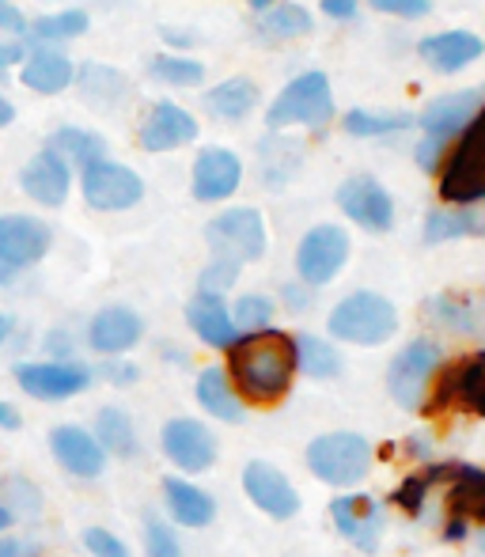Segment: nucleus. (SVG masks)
<instances>
[{"label": "nucleus", "instance_id": "nucleus-1", "mask_svg": "<svg viewBox=\"0 0 485 557\" xmlns=\"http://www.w3.org/2000/svg\"><path fill=\"white\" fill-rule=\"evenodd\" d=\"M224 372H228L242 406H277L293 391V380L300 375L296 337L273 331V326L258 334H239V342L228 349V368Z\"/></svg>", "mask_w": 485, "mask_h": 557}, {"label": "nucleus", "instance_id": "nucleus-2", "mask_svg": "<svg viewBox=\"0 0 485 557\" xmlns=\"http://www.w3.org/2000/svg\"><path fill=\"white\" fill-rule=\"evenodd\" d=\"M326 331H331L334 342L380 349L398 331V308L383 293L361 288V293H349L346 300L334 304L331 319H326Z\"/></svg>", "mask_w": 485, "mask_h": 557}, {"label": "nucleus", "instance_id": "nucleus-3", "mask_svg": "<svg viewBox=\"0 0 485 557\" xmlns=\"http://www.w3.org/2000/svg\"><path fill=\"white\" fill-rule=\"evenodd\" d=\"M444 368V345L436 337H413L387 364V395L406 413H425L433 383Z\"/></svg>", "mask_w": 485, "mask_h": 557}, {"label": "nucleus", "instance_id": "nucleus-4", "mask_svg": "<svg viewBox=\"0 0 485 557\" xmlns=\"http://www.w3.org/2000/svg\"><path fill=\"white\" fill-rule=\"evenodd\" d=\"M303 462H308L311 474L323 485H331V490H353V485H361L368 478L375 455L364 433L341 429V433L315 436V441L308 444V451H303Z\"/></svg>", "mask_w": 485, "mask_h": 557}, {"label": "nucleus", "instance_id": "nucleus-5", "mask_svg": "<svg viewBox=\"0 0 485 557\" xmlns=\"http://www.w3.org/2000/svg\"><path fill=\"white\" fill-rule=\"evenodd\" d=\"M444 206H478L485 201V107L456 137L440 168Z\"/></svg>", "mask_w": 485, "mask_h": 557}, {"label": "nucleus", "instance_id": "nucleus-6", "mask_svg": "<svg viewBox=\"0 0 485 557\" xmlns=\"http://www.w3.org/2000/svg\"><path fill=\"white\" fill-rule=\"evenodd\" d=\"M334 122V91H331V76L311 69L300 73L296 81L285 84L277 99H273L265 125L273 133L281 129H323Z\"/></svg>", "mask_w": 485, "mask_h": 557}, {"label": "nucleus", "instance_id": "nucleus-7", "mask_svg": "<svg viewBox=\"0 0 485 557\" xmlns=\"http://www.w3.org/2000/svg\"><path fill=\"white\" fill-rule=\"evenodd\" d=\"M12 375L23 395L38 398V403H69L96 383V368L80 364V360H20Z\"/></svg>", "mask_w": 485, "mask_h": 557}, {"label": "nucleus", "instance_id": "nucleus-8", "mask_svg": "<svg viewBox=\"0 0 485 557\" xmlns=\"http://www.w3.org/2000/svg\"><path fill=\"white\" fill-rule=\"evenodd\" d=\"M206 243L213 247V258H232V262H258L265 255V243H270V232H265V221L258 209L250 206H236L224 209L221 216L206 224Z\"/></svg>", "mask_w": 485, "mask_h": 557}, {"label": "nucleus", "instance_id": "nucleus-9", "mask_svg": "<svg viewBox=\"0 0 485 557\" xmlns=\"http://www.w3.org/2000/svg\"><path fill=\"white\" fill-rule=\"evenodd\" d=\"M349 232L341 224H315L296 247V281L308 288H323L346 270L349 262Z\"/></svg>", "mask_w": 485, "mask_h": 557}, {"label": "nucleus", "instance_id": "nucleus-10", "mask_svg": "<svg viewBox=\"0 0 485 557\" xmlns=\"http://www.w3.org/2000/svg\"><path fill=\"white\" fill-rule=\"evenodd\" d=\"M80 194L96 213H125L145 198V178L114 160H96L80 168Z\"/></svg>", "mask_w": 485, "mask_h": 557}, {"label": "nucleus", "instance_id": "nucleus-11", "mask_svg": "<svg viewBox=\"0 0 485 557\" xmlns=\"http://www.w3.org/2000/svg\"><path fill=\"white\" fill-rule=\"evenodd\" d=\"M444 406L485 418V352H471V357L456 360L451 368H440L433 395L425 403V413H436Z\"/></svg>", "mask_w": 485, "mask_h": 557}, {"label": "nucleus", "instance_id": "nucleus-12", "mask_svg": "<svg viewBox=\"0 0 485 557\" xmlns=\"http://www.w3.org/2000/svg\"><path fill=\"white\" fill-rule=\"evenodd\" d=\"M160 447L167 455V462H175L186 474H206L209 467L221 455V444H216V433L198 418H171L160 433Z\"/></svg>", "mask_w": 485, "mask_h": 557}, {"label": "nucleus", "instance_id": "nucleus-13", "mask_svg": "<svg viewBox=\"0 0 485 557\" xmlns=\"http://www.w3.org/2000/svg\"><path fill=\"white\" fill-rule=\"evenodd\" d=\"M338 209L372 235H387L395 227V198L375 175H349L338 186Z\"/></svg>", "mask_w": 485, "mask_h": 557}, {"label": "nucleus", "instance_id": "nucleus-14", "mask_svg": "<svg viewBox=\"0 0 485 557\" xmlns=\"http://www.w3.org/2000/svg\"><path fill=\"white\" fill-rule=\"evenodd\" d=\"M242 493H247L250 505L262 516H270V520L285 523V520H296V512H300V493H296V485L288 482L285 470H277L265 459H250L247 467H242Z\"/></svg>", "mask_w": 485, "mask_h": 557}, {"label": "nucleus", "instance_id": "nucleus-15", "mask_svg": "<svg viewBox=\"0 0 485 557\" xmlns=\"http://www.w3.org/2000/svg\"><path fill=\"white\" fill-rule=\"evenodd\" d=\"M331 520L338 528V535L346 539L349 546H357L361 554H375L383 539V508L375 497L368 493H341V497L331 500Z\"/></svg>", "mask_w": 485, "mask_h": 557}, {"label": "nucleus", "instance_id": "nucleus-16", "mask_svg": "<svg viewBox=\"0 0 485 557\" xmlns=\"http://www.w3.org/2000/svg\"><path fill=\"white\" fill-rule=\"evenodd\" d=\"M198 133H201L198 117L183 111L178 103H171V99H160V103H152L145 122H140L137 145L145 152H175L183 145H194Z\"/></svg>", "mask_w": 485, "mask_h": 557}, {"label": "nucleus", "instance_id": "nucleus-17", "mask_svg": "<svg viewBox=\"0 0 485 557\" xmlns=\"http://www.w3.org/2000/svg\"><path fill=\"white\" fill-rule=\"evenodd\" d=\"M242 183V160L232 148H201L198 160L190 171V190L198 201L216 206V201H228Z\"/></svg>", "mask_w": 485, "mask_h": 557}, {"label": "nucleus", "instance_id": "nucleus-18", "mask_svg": "<svg viewBox=\"0 0 485 557\" xmlns=\"http://www.w3.org/2000/svg\"><path fill=\"white\" fill-rule=\"evenodd\" d=\"M53 247V232L38 216L23 213H4L0 216V262L23 270V265H35L46 258V250Z\"/></svg>", "mask_w": 485, "mask_h": 557}, {"label": "nucleus", "instance_id": "nucleus-19", "mask_svg": "<svg viewBox=\"0 0 485 557\" xmlns=\"http://www.w3.org/2000/svg\"><path fill=\"white\" fill-rule=\"evenodd\" d=\"M485 107L482 91H448V96H436L425 103V111H421L418 125L425 129V137L440 140V145H448L451 137H459V133L467 129V125L478 117V111Z\"/></svg>", "mask_w": 485, "mask_h": 557}, {"label": "nucleus", "instance_id": "nucleus-20", "mask_svg": "<svg viewBox=\"0 0 485 557\" xmlns=\"http://www.w3.org/2000/svg\"><path fill=\"white\" fill-rule=\"evenodd\" d=\"M140 337H145V319H140L133 308H125V304L96 311L88 323V345L107 360L137 349Z\"/></svg>", "mask_w": 485, "mask_h": 557}, {"label": "nucleus", "instance_id": "nucleus-21", "mask_svg": "<svg viewBox=\"0 0 485 557\" xmlns=\"http://www.w3.org/2000/svg\"><path fill=\"white\" fill-rule=\"evenodd\" d=\"M50 451L73 478H88L91 482V478H103V470H107V451L99 447L96 436L80 425H53Z\"/></svg>", "mask_w": 485, "mask_h": 557}, {"label": "nucleus", "instance_id": "nucleus-22", "mask_svg": "<svg viewBox=\"0 0 485 557\" xmlns=\"http://www.w3.org/2000/svg\"><path fill=\"white\" fill-rule=\"evenodd\" d=\"M20 190L27 194L30 201H38V206L61 209L69 190H73V171H69V163L61 160L58 152L46 148V152H38L35 160L20 171Z\"/></svg>", "mask_w": 485, "mask_h": 557}, {"label": "nucleus", "instance_id": "nucleus-23", "mask_svg": "<svg viewBox=\"0 0 485 557\" xmlns=\"http://www.w3.org/2000/svg\"><path fill=\"white\" fill-rule=\"evenodd\" d=\"M418 53L425 58V65L440 76H456L463 69H471L474 61L485 53V42L474 30H440L418 42Z\"/></svg>", "mask_w": 485, "mask_h": 557}, {"label": "nucleus", "instance_id": "nucleus-24", "mask_svg": "<svg viewBox=\"0 0 485 557\" xmlns=\"http://www.w3.org/2000/svg\"><path fill=\"white\" fill-rule=\"evenodd\" d=\"M186 323L209 349H232L239 342L236 319H232V308L224 304V296L194 293L190 304H186Z\"/></svg>", "mask_w": 485, "mask_h": 557}, {"label": "nucleus", "instance_id": "nucleus-25", "mask_svg": "<svg viewBox=\"0 0 485 557\" xmlns=\"http://www.w3.org/2000/svg\"><path fill=\"white\" fill-rule=\"evenodd\" d=\"M163 505H167L171 520L183 523L190 531H201L216 520V500L213 493H206L201 485H194L190 478L183 474H167L163 478Z\"/></svg>", "mask_w": 485, "mask_h": 557}, {"label": "nucleus", "instance_id": "nucleus-26", "mask_svg": "<svg viewBox=\"0 0 485 557\" xmlns=\"http://www.w3.org/2000/svg\"><path fill=\"white\" fill-rule=\"evenodd\" d=\"M428 319L459 337H485V293H440L428 300Z\"/></svg>", "mask_w": 485, "mask_h": 557}, {"label": "nucleus", "instance_id": "nucleus-27", "mask_svg": "<svg viewBox=\"0 0 485 557\" xmlns=\"http://www.w3.org/2000/svg\"><path fill=\"white\" fill-rule=\"evenodd\" d=\"M20 84L38 96H61L69 84H76V65L69 53L53 50V46H38L20 65Z\"/></svg>", "mask_w": 485, "mask_h": 557}, {"label": "nucleus", "instance_id": "nucleus-28", "mask_svg": "<svg viewBox=\"0 0 485 557\" xmlns=\"http://www.w3.org/2000/svg\"><path fill=\"white\" fill-rule=\"evenodd\" d=\"M194 395H198V406L209 413L213 421H224V425H239L247 406L239 403L236 387H232L228 372L224 368H201L198 383H194Z\"/></svg>", "mask_w": 485, "mask_h": 557}, {"label": "nucleus", "instance_id": "nucleus-29", "mask_svg": "<svg viewBox=\"0 0 485 557\" xmlns=\"http://www.w3.org/2000/svg\"><path fill=\"white\" fill-rule=\"evenodd\" d=\"M474 235H485V213L474 206H440L425 216V232L421 239L428 247H440V243L451 239H474Z\"/></svg>", "mask_w": 485, "mask_h": 557}, {"label": "nucleus", "instance_id": "nucleus-30", "mask_svg": "<svg viewBox=\"0 0 485 557\" xmlns=\"http://www.w3.org/2000/svg\"><path fill=\"white\" fill-rule=\"evenodd\" d=\"M262 103V91L250 76H232V81L216 84L213 91H206V111L216 117V122L236 125L247 114H254V107Z\"/></svg>", "mask_w": 485, "mask_h": 557}, {"label": "nucleus", "instance_id": "nucleus-31", "mask_svg": "<svg viewBox=\"0 0 485 557\" xmlns=\"http://www.w3.org/2000/svg\"><path fill=\"white\" fill-rule=\"evenodd\" d=\"M76 88H80L84 103L111 111V107H119L129 96V76L103 65V61H88V65L76 69Z\"/></svg>", "mask_w": 485, "mask_h": 557}, {"label": "nucleus", "instance_id": "nucleus-32", "mask_svg": "<svg viewBox=\"0 0 485 557\" xmlns=\"http://www.w3.org/2000/svg\"><path fill=\"white\" fill-rule=\"evenodd\" d=\"M91 436H96L107 455H119V459H137L140 455L137 425H133L129 410H122V406H103L96 413V433Z\"/></svg>", "mask_w": 485, "mask_h": 557}, {"label": "nucleus", "instance_id": "nucleus-33", "mask_svg": "<svg viewBox=\"0 0 485 557\" xmlns=\"http://www.w3.org/2000/svg\"><path fill=\"white\" fill-rule=\"evenodd\" d=\"M311 12L303 4H293V0H273L265 12H258L254 30L270 42H293V38L311 35Z\"/></svg>", "mask_w": 485, "mask_h": 557}, {"label": "nucleus", "instance_id": "nucleus-34", "mask_svg": "<svg viewBox=\"0 0 485 557\" xmlns=\"http://www.w3.org/2000/svg\"><path fill=\"white\" fill-rule=\"evenodd\" d=\"M296 364L308 380H334V375H341V352L326 337L300 334L296 337Z\"/></svg>", "mask_w": 485, "mask_h": 557}, {"label": "nucleus", "instance_id": "nucleus-35", "mask_svg": "<svg viewBox=\"0 0 485 557\" xmlns=\"http://www.w3.org/2000/svg\"><path fill=\"white\" fill-rule=\"evenodd\" d=\"M50 152H58L61 160H76L80 168L96 160H107V140L91 129H80V125H65V129L50 133Z\"/></svg>", "mask_w": 485, "mask_h": 557}, {"label": "nucleus", "instance_id": "nucleus-36", "mask_svg": "<svg viewBox=\"0 0 485 557\" xmlns=\"http://www.w3.org/2000/svg\"><path fill=\"white\" fill-rule=\"evenodd\" d=\"M418 125V117L413 114H402V111H349L341 117V129L349 133V137H395V133H406Z\"/></svg>", "mask_w": 485, "mask_h": 557}, {"label": "nucleus", "instance_id": "nucleus-37", "mask_svg": "<svg viewBox=\"0 0 485 557\" xmlns=\"http://www.w3.org/2000/svg\"><path fill=\"white\" fill-rule=\"evenodd\" d=\"M300 140L293 137H265L262 140V183L281 190V186L293 178V171L300 168Z\"/></svg>", "mask_w": 485, "mask_h": 557}, {"label": "nucleus", "instance_id": "nucleus-38", "mask_svg": "<svg viewBox=\"0 0 485 557\" xmlns=\"http://www.w3.org/2000/svg\"><path fill=\"white\" fill-rule=\"evenodd\" d=\"M0 493H4V497H0V505H4L15 520H35V516H42L46 500H42V493H38V485L30 482V478H23V474L0 478Z\"/></svg>", "mask_w": 485, "mask_h": 557}, {"label": "nucleus", "instance_id": "nucleus-39", "mask_svg": "<svg viewBox=\"0 0 485 557\" xmlns=\"http://www.w3.org/2000/svg\"><path fill=\"white\" fill-rule=\"evenodd\" d=\"M152 76L160 84H171V88H198V84H206V65L194 58H186V53H160V58H152Z\"/></svg>", "mask_w": 485, "mask_h": 557}, {"label": "nucleus", "instance_id": "nucleus-40", "mask_svg": "<svg viewBox=\"0 0 485 557\" xmlns=\"http://www.w3.org/2000/svg\"><path fill=\"white\" fill-rule=\"evenodd\" d=\"M84 30H88V12H80V8H69V12L30 23V35L42 38V42H69V38H80Z\"/></svg>", "mask_w": 485, "mask_h": 557}, {"label": "nucleus", "instance_id": "nucleus-41", "mask_svg": "<svg viewBox=\"0 0 485 557\" xmlns=\"http://www.w3.org/2000/svg\"><path fill=\"white\" fill-rule=\"evenodd\" d=\"M232 319H236L239 334H258L270 331L273 323V300L262 293H242L236 304H232Z\"/></svg>", "mask_w": 485, "mask_h": 557}, {"label": "nucleus", "instance_id": "nucleus-42", "mask_svg": "<svg viewBox=\"0 0 485 557\" xmlns=\"http://www.w3.org/2000/svg\"><path fill=\"white\" fill-rule=\"evenodd\" d=\"M145 554L148 557H183V543H178L175 528L163 523L160 516H145Z\"/></svg>", "mask_w": 485, "mask_h": 557}, {"label": "nucleus", "instance_id": "nucleus-43", "mask_svg": "<svg viewBox=\"0 0 485 557\" xmlns=\"http://www.w3.org/2000/svg\"><path fill=\"white\" fill-rule=\"evenodd\" d=\"M239 262H232V258H213V262L201 270L198 277V293H209V296H224L232 285L239 281Z\"/></svg>", "mask_w": 485, "mask_h": 557}, {"label": "nucleus", "instance_id": "nucleus-44", "mask_svg": "<svg viewBox=\"0 0 485 557\" xmlns=\"http://www.w3.org/2000/svg\"><path fill=\"white\" fill-rule=\"evenodd\" d=\"M80 539H84V546H88L91 557H133L129 546H125L122 539L107 528H84Z\"/></svg>", "mask_w": 485, "mask_h": 557}, {"label": "nucleus", "instance_id": "nucleus-45", "mask_svg": "<svg viewBox=\"0 0 485 557\" xmlns=\"http://www.w3.org/2000/svg\"><path fill=\"white\" fill-rule=\"evenodd\" d=\"M96 380H107V383H114V387H133V383L140 380V368L122 357H111L96 368Z\"/></svg>", "mask_w": 485, "mask_h": 557}, {"label": "nucleus", "instance_id": "nucleus-46", "mask_svg": "<svg viewBox=\"0 0 485 557\" xmlns=\"http://www.w3.org/2000/svg\"><path fill=\"white\" fill-rule=\"evenodd\" d=\"M368 4L383 15H398V20H421L433 12V0H368Z\"/></svg>", "mask_w": 485, "mask_h": 557}, {"label": "nucleus", "instance_id": "nucleus-47", "mask_svg": "<svg viewBox=\"0 0 485 557\" xmlns=\"http://www.w3.org/2000/svg\"><path fill=\"white\" fill-rule=\"evenodd\" d=\"M444 156H448V145H440V140L425 137V140L418 145V152H413V160H418V168L425 171V175H440Z\"/></svg>", "mask_w": 485, "mask_h": 557}, {"label": "nucleus", "instance_id": "nucleus-48", "mask_svg": "<svg viewBox=\"0 0 485 557\" xmlns=\"http://www.w3.org/2000/svg\"><path fill=\"white\" fill-rule=\"evenodd\" d=\"M281 300H285V308L293 315H300V311H308L315 304V288H308L303 281H288V285H281Z\"/></svg>", "mask_w": 485, "mask_h": 557}, {"label": "nucleus", "instance_id": "nucleus-49", "mask_svg": "<svg viewBox=\"0 0 485 557\" xmlns=\"http://www.w3.org/2000/svg\"><path fill=\"white\" fill-rule=\"evenodd\" d=\"M0 30H4V35H23V30H30L27 15H23L12 0H0Z\"/></svg>", "mask_w": 485, "mask_h": 557}, {"label": "nucleus", "instance_id": "nucleus-50", "mask_svg": "<svg viewBox=\"0 0 485 557\" xmlns=\"http://www.w3.org/2000/svg\"><path fill=\"white\" fill-rule=\"evenodd\" d=\"M38 543L30 539H15V535H0V557H35Z\"/></svg>", "mask_w": 485, "mask_h": 557}, {"label": "nucleus", "instance_id": "nucleus-51", "mask_svg": "<svg viewBox=\"0 0 485 557\" xmlns=\"http://www.w3.org/2000/svg\"><path fill=\"white\" fill-rule=\"evenodd\" d=\"M323 12L331 20H353L361 12V0H323Z\"/></svg>", "mask_w": 485, "mask_h": 557}, {"label": "nucleus", "instance_id": "nucleus-52", "mask_svg": "<svg viewBox=\"0 0 485 557\" xmlns=\"http://www.w3.org/2000/svg\"><path fill=\"white\" fill-rule=\"evenodd\" d=\"M23 61H27V50H23L20 42H0V73L23 65Z\"/></svg>", "mask_w": 485, "mask_h": 557}, {"label": "nucleus", "instance_id": "nucleus-53", "mask_svg": "<svg viewBox=\"0 0 485 557\" xmlns=\"http://www.w3.org/2000/svg\"><path fill=\"white\" fill-rule=\"evenodd\" d=\"M20 425H23L20 410H15L12 403H4V398H0V433H20Z\"/></svg>", "mask_w": 485, "mask_h": 557}, {"label": "nucleus", "instance_id": "nucleus-54", "mask_svg": "<svg viewBox=\"0 0 485 557\" xmlns=\"http://www.w3.org/2000/svg\"><path fill=\"white\" fill-rule=\"evenodd\" d=\"M163 38H167L171 46H183V50L198 42V35H186V30H171V27H163Z\"/></svg>", "mask_w": 485, "mask_h": 557}, {"label": "nucleus", "instance_id": "nucleus-55", "mask_svg": "<svg viewBox=\"0 0 485 557\" xmlns=\"http://www.w3.org/2000/svg\"><path fill=\"white\" fill-rule=\"evenodd\" d=\"M15 331V315H8V311H0V349L8 345V337Z\"/></svg>", "mask_w": 485, "mask_h": 557}, {"label": "nucleus", "instance_id": "nucleus-56", "mask_svg": "<svg viewBox=\"0 0 485 557\" xmlns=\"http://www.w3.org/2000/svg\"><path fill=\"white\" fill-rule=\"evenodd\" d=\"M12 122H15V107L0 96V129H4V125H12Z\"/></svg>", "mask_w": 485, "mask_h": 557}, {"label": "nucleus", "instance_id": "nucleus-57", "mask_svg": "<svg viewBox=\"0 0 485 557\" xmlns=\"http://www.w3.org/2000/svg\"><path fill=\"white\" fill-rule=\"evenodd\" d=\"M12 528H15V516L8 512L4 505H0V535H8V531H12Z\"/></svg>", "mask_w": 485, "mask_h": 557}, {"label": "nucleus", "instance_id": "nucleus-58", "mask_svg": "<svg viewBox=\"0 0 485 557\" xmlns=\"http://www.w3.org/2000/svg\"><path fill=\"white\" fill-rule=\"evenodd\" d=\"M15 273H20V270H12V265H4V262H0V288H4V285H12V281H15Z\"/></svg>", "mask_w": 485, "mask_h": 557}, {"label": "nucleus", "instance_id": "nucleus-59", "mask_svg": "<svg viewBox=\"0 0 485 557\" xmlns=\"http://www.w3.org/2000/svg\"><path fill=\"white\" fill-rule=\"evenodd\" d=\"M478 550L485 554V531H478Z\"/></svg>", "mask_w": 485, "mask_h": 557}]
</instances>
